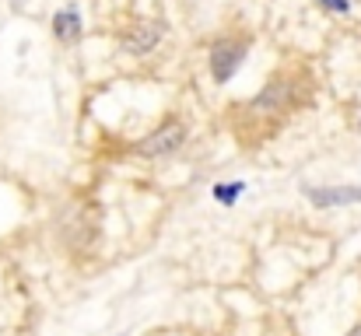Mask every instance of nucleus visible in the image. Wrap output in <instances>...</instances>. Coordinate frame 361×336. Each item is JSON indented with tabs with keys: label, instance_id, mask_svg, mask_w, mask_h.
<instances>
[{
	"label": "nucleus",
	"instance_id": "1",
	"mask_svg": "<svg viewBox=\"0 0 361 336\" xmlns=\"http://www.w3.org/2000/svg\"><path fill=\"white\" fill-rule=\"evenodd\" d=\"M242 60H245V46H242L239 39H221V42H214V49H211V74H214V81H218V85L232 81L235 70L242 67Z\"/></svg>",
	"mask_w": 361,
	"mask_h": 336
},
{
	"label": "nucleus",
	"instance_id": "2",
	"mask_svg": "<svg viewBox=\"0 0 361 336\" xmlns=\"http://www.w3.org/2000/svg\"><path fill=\"white\" fill-rule=\"evenodd\" d=\"M183 140H186V126H183V123H165L161 130L147 133V137L137 144V154H144V158H161V154L179 151Z\"/></svg>",
	"mask_w": 361,
	"mask_h": 336
},
{
	"label": "nucleus",
	"instance_id": "3",
	"mask_svg": "<svg viewBox=\"0 0 361 336\" xmlns=\"http://www.w3.org/2000/svg\"><path fill=\"white\" fill-rule=\"evenodd\" d=\"M158 39H161V25H158V21H140V25H133V28L123 35V53H130V56L151 53V49L158 46Z\"/></svg>",
	"mask_w": 361,
	"mask_h": 336
},
{
	"label": "nucleus",
	"instance_id": "4",
	"mask_svg": "<svg viewBox=\"0 0 361 336\" xmlns=\"http://www.w3.org/2000/svg\"><path fill=\"white\" fill-rule=\"evenodd\" d=\"M305 197L316 207H348V204H361V186H334V189H305Z\"/></svg>",
	"mask_w": 361,
	"mask_h": 336
},
{
	"label": "nucleus",
	"instance_id": "5",
	"mask_svg": "<svg viewBox=\"0 0 361 336\" xmlns=\"http://www.w3.org/2000/svg\"><path fill=\"white\" fill-rule=\"evenodd\" d=\"M53 35H56L60 42H74V39L81 35V14H78V7H63V11L53 18Z\"/></svg>",
	"mask_w": 361,
	"mask_h": 336
},
{
	"label": "nucleus",
	"instance_id": "6",
	"mask_svg": "<svg viewBox=\"0 0 361 336\" xmlns=\"http://www.w3.org/2000/svg\"><path fill=\"white\" fill-rule=\"evenodd\" d=\"M242 193V182H228V186H214V200L221 204H235V197Z\"/></svg>",
	"mask_w": 361,
	"mask_h": 336
},
{
	"label": "nucleus",
	"instance_id": "7",
	"mask_svg": "<svg viewBox=\"0 0 361 336\" xmlns=\"http://www.w3.org/2000/svg\"><path fill=\"white\" fill-rule=\"evenodd\" d=\"M326 11H337V14H348L351 11V0H319Z\"/></svg>",
	"mask_w": 361,
	"mask_h": 336
},
{
	"label": "nucleus",
	"instance_id": "8",
	"mask_svg": "<svg viewBox=\"0 0 361 336\" xmlns=\"http://www.w3.org/2000/svg\"><path fill=\"white\" fill-rule=\"evenodd\" d=\"M348 336H361V326H355V330H351V333H348Z\"/></svg>",
	"mask_w": 361,
	"mask_h": 336
}]
</instances>
